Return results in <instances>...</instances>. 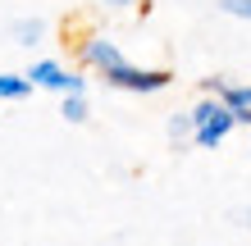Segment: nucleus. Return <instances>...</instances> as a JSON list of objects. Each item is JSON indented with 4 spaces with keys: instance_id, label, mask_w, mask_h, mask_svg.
Returning <instances> with one entry per match:
<instances>
[{
    "instance_id": "f257e3e1",
    "label": "nucleus",
    "mask_w": 251,
    "mask_h": 246,
    "mask_svg": "<svg viewBox=\"0 0 251 246\" xmlns=\"http://www.w3.org/2000/svg\"><path fill=\"white\" fill-rule=\"evenodd\" d=\"M110 87H119V91H137V96H151V91H165V87L174 82V73H165V68H137V64H128V60H119V64H110L105 73Z\"/></svg>"
},
{
    "instance_id": "f03ea898",
    "label": "nucleus",
    "mask_w": 251,
    "mask_h": 246,
    "mask_svg": "<svg viewBox=\"0 0 251 246\" xmlns=\"http://www.w3.org/2000/svg\"><path fill=\"white\" fill-rule=\"evenodd\" d=\"M27 78H32V87H50V91H60V96L87 91V82H82L78 73H69V68H60L55 60H37L32 68H27Z\"/></svg>"
},
{
    "instance_id": "7ed1b4c3",
    "label": "nucleus",
    "mask_w": 251,
    "mask_h": 246,
    "mask_svg": "<svg viewBox=\"0 0 251 246\" xmlns=\"http://www.w3.org/2000/svg\"><path fill=\"white\" fill-rule=\"evenodd\" d=\"M78 55H82V64H92V68H96V73H105L110 64H119V60H124L119 46H114V41H105V37H87Z\"/></svg>"
},
{
    "instance_id": "20e7f679",
    "label": "nucleus",
    "mask_w": 251,
    "mask_h": 246,
    "mask_svg": "<svg viewBox=\"0 0 251 246\" xmlns=\"http://www.w3.org/2000/svg\"><path fill=\"white\" fill-rule=\"evenodd\" d=\"M233 123H238V114H233V110L224 105V110H219L210 123H201V128H197V137H192V141H197V146H205V151H215L219 141H224V137L233 133Z\"/></svg>"
},
{
    "instance_id": "39448f33",
    "label": "nucleus",
    "mask_w": 251,
    "mask_h": 246,
    "mask_svg": "<svg viewBox=\"0 0 251 246\" xmlns=\"http://www.w3.org/2000/svg\"><path fill=\"white\" fill-rule=\"evenodd\" d=\"M224 105L238 114V123H251V87H224Z\"/></svg>"
},
{
    "instance_id": "423d86ee",
    "label": "nucleus",
    "mask_w": 251,
    "mask_h": 246,
    "mask_svg": "<svg viewBox=\"0 0 251 246\" xmlns=\"http://www.w3.org/2000/svg\"><path fill=\"white\" fill-rule=\"evenodd\" d=\"M27 91H32L27 73H0V100H23Z\"/></svg>"
},
{
    "instance_id": "0eeeda50",
    "label": "nucleus",
    "mask_w": 251,
    "mask_h": 246,
    "mask_svg": "<svg viewBox=\"0 0 251 246\" xmlns=\"http://www.w3.org/2000/svg\"><path fill=\"white\" fill-rule=\"evenodd\" d=\"M9 32H14V41H19V46H37L46 27H41V19H19V23L9 27Z\"/></svg>"
},
{
    "instance_id": "6e6552de",
    "label": "nucleus",
    "mask_w": 251,
    "mask_h": 246,
    "mask_svg": "<svg viewBox=\"0 0 251 246\" xmlns=\"http://www.w3.org/2000/svg\"><path fill=\"white\" fill-rule=\"evenodd\" d=\"M82 96H87V91H69V96H64V110H60V114H64L69 123H87V114H92Z\"/></svg>"
},
{
    "instance_id": "1a4fd4ad",
    "label": "nucleus",
    "mask_w": 251,
    "mask_h": 246,
    "mask_svg": "<svg viewBox=\"0 0 251 246\" xmlns=\"http://www.w3.org/2000/svg\"><path fill=\"white\" fill-rule=\"evenodd\" d=\"M192 133H197V123H192V110H187V114H174V119H169V137L178 141V146H183Z\"/></svg>"
},
{
    "instance_id": "9d476101",
    "label": "nucleus",
    "mask_w": 251,
    "mask_h": 246,
    "mask_svg": "<svg viewBox=\"0 0 251 246\" xmlns=\"http://www.w3.org/2000/svg\"><path fill=\"white\" fill-rule=\"evenodd\" d=\"M219 9L233 14V19H247V23H251V0H219Z\"/></svg>"
},
{
    "instance_id": "9b49d317",
    "label": "nucleus",
    "mask_w": 251,
    "mask_h": 246,
    "mask_svg": "<svg viewBox=\"0 0 251 246\" xmlns=\"http://www.w3.org/2000/svg\"><path fill=\"white\" fill-rule=\"evenodd\" d=\"M224 87H228L224 78H201V91L205 96H224Z\"/></svg>"
},
{
    "instance_id": "f8f14e48",
    "label": "nucleus",
    "mask_w": 251,
    "mask_h": 246,
    "mask_svg": "<svg viewBox=\"0 0 251 246\" xmlns=\"http://www.w3.org/2000/svg\"><path fill=\"white\" fill-rule=\"evenodd\" d=\"M110 9H128V5H137V0H105Z\"/></svg>"
},
{
    "instance_id": "ddd939ff",
    "label": "nucleus",
    "mask_w": 251,
    "mask_h": 246,
    "mask_svg": "<svg viewBox=\"0 0 251 246\" xmlns=\"http://www.w3.org/2000/svg\"><path fill=\"white\" fill-rule=\"evenodd\" d=\"M238 219H242V224H247V228H251V210H242V214H238Z\"/></svg>"
},
{
    "instance_id": "4468645a",
    "label": "nucleus",
    "mask_w": 251,
    "mask_h": 246,
    "mask_svg": "<svg viewBox=\"0 0 251 246\" xmlns=\"http://www.w3.org/2000/svg\"><path fill=\"white\" fill-rule=\"evenodd\" d=\"M247 128H251V123H247Z\"/></svg>"
}]
</instances>
